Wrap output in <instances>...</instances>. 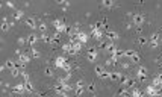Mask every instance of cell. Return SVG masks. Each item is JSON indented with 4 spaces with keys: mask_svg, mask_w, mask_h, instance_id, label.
I'll list each match as a JSON object with an SVG mask.
<instances>
[{
    "mask_svg": "<svg viewBox=\"0 0 162 97\" xmlns=\"http://www.w3.org/2000/svg\"><path fill=\"white\" fill-rule=\"evenodd\" d=\"M53 64H55V67L56 68H59V70H65L67 73L70 71V64H68V61H67V58L65 56H56L55 58V61H53Z\"/></svg>",
    "mask_w": 162,
    "mask_h": 97,
    "instance_id": "1",
    "label": "cell"
},
{
    "mask_svg": "<svg viewBox=\"0 0 162 97\" xmlns=\"http://www.w3.org/2000/svg\"><path fill=\"white\" fill-rule=\"evenodd\" d=\"M53 27H55V31L56 32H59V34H67L68 32V27H67V24L64 23V20H61V18H56V20H53Z\"/></svg>",
    "mask_w": 162,
    "mask_h": 97,
    "instance_id": "2",
    "label": "cell"
},
{
    "mask_svg": "<svg viewBox=\"0 0 162 97\" xmlns=\"http://www.w3.org/2000/svg\"><path fill=\"white\" fill-rule=\"evenodd\" d=\"M144 23H146V14H142V12H135V14L132 15V24H133V26L141 27Z\"/></svg>",
    "mask_w": 162,
    "mask_h": 97,
    "instance_id": "3",
    "label": "cell"
},
{
    "mask_svg": "<svg viewBox=\"0 0 162 97\" xmlns=\"http://www.w3.org/2000/svg\"><path fill=\"white\" fill-rule=\"evenodd\" d=\"M103 35H105V34H103L102 29H99V27H95V26L91 27V37H92L95 41H100V40L103 38Z\"/></svg>",
    "mask_w": 162,
    "mask_h": 97,
    "instance_id": "4",
    "label": "cell"
},
{
    "mask_svg": "<svg viewBox=\"0 0 162 97\" xmlns=\"http://www.w3.org/2000/svg\"><path fill=\"white\" fill-rule=\"evenodd\" d=\"M17 62H18L20 65H26V64H29V62H31V55L26 53V52H21V53L18 55Z\"/></svg>",
    "mask_w": 162,
    "mask_h": 97,
    "instance_id": "5",
    "label": "cell"
},
{
    "mask_svg": "<svg viewBox=\"0 0 162 97\" xmlns=\"http://www.w3.org/2000/svg\"><path fill=\"white\" fill-rule=\"evenodd\" d=\"M73 87H74V88H73V93H74L76 96H81L82 93L85 91V84H83V81H77Z\"/></svg>",
    "mask_w": 162,
    "mask_h": 97,
    "instance_id": "6",
    "label": "cell"
},
{
    "mask_svg": "<svg viewBox=\"0 0 162 97\" xmlns=\"http://www.w3.org/2000/svg\"><path fill=\"white\" fill-rule=\"evenodd\" d=\"M147 76H149L147 67H138V70H136V77H138L139 81H146Z\"/></svg>",
    "mask_w": 162,
    "mask_h": 97,
    "instance_id": "7",
    "label": "cell"
},
{
    "mask_svg": "<svg viewBox=\"0 0 162 97\" xmlns=\"http://www.w3.org/2000/svg\"><path fill=\"white\" fill-rule=\"evenodd\" d=\"M11 93H14V94H24V93H26L24 82H23V84H17V85L11 87Z\"/></svg>",
    "mask_w": 162,
    "mask_h": 97,
    "instance_id": "8",
    "label": "cell"
},
{
    "mask_svg": "<svg viewBox=\"0 0 162 97\" xmlns=\"http://www.w3.org/2000/svg\"><path fill=\"white\" fill-rule=\"evenodd\" d=\"M40 40H41L40 35H38L37 32H32V34H31V35L27 37V44H29L31 47H34V46H35V44H37V43H38Z\"/></svg>",
    "mask_w": 162,
    "mask_h": 97,
    "instance_id": "9",
    "label": "cell"
},
{
    "mask_svg": "<svg viewBox=\"0 0 162 97\" xmlns=\"http://www.w3.org/2000/svg\"><path fill=\"white\" fill-rule=\"evenodd\" d=\"M86 56H88V61L94 62V61L97 59V56H99V52H97V48H95V47L88 48V50H86Z\"/></svg>",
    "mask_w": 162,
    "mask_h": 97,
    "instance_id": "10",
    "label": "cell"
},
{
    "mask_svg": "<svg viewBox=\"0 0 162 97\" xmlns=\"http://www.w3.org/2000/svg\"><path fill=\"white\" fill-rule=\"evenodd\" d=\"M159 37H161L159 34H152V35L149 37V44H150L152 47H158V44H159V41H161Z\"/></svg>",
    "mask_w": 162,
    "mask_h": 97,
    "instance_id": "11",
    "label": "cell"
},
{
    "mask_svg": "<svg viewBox=\"0 0 162 97\" xmlns=\"http://www.w3.org/2000/svg\"><path fill=\"white\" fill-rule=\"evenodd\" d=\"M76 40H77V41H81L82 44H86V43H88V40H89V35H88V34H85V32H77Z\"/></svg>",
    "mask_w": 162,
    "mask_h": 97,
    "instance_id": "12",
    "label": "cell"
},
{
    "mask_svg": "<svg viewBox=\"0 0 162 97\" xmlns=\"http://www.w3.org/2000/svg\"><path fill=\"white\" fill-rule=\"evenodd\" d=\"M24 17V11L23 9H15L14 12H12V18H14V21H18V20H21Z\"/></svg>",
    "mask_w": 162,
    "mask_h": 97,
    "instance_id": "13",
    "label": "cell"
},
{
    "mask_svg": "<svg viewBox=\"0 0 162 97\" xmlns=\"http://www.w3.org/2000/svg\"><path fill=\"white\" fill-rule=\"evenodd\" d=\"M24 24H26L27 27H31V29H35V31H37V26H38L34 17H29V18H26V20H24Z\"/></svg>",
    "mask_w": 162,
    "mask_h": 97,
    "instance_id": "14",
    "label": "cell"
},
{
    "mask_svg": "<svg viewBox=\"0 0 162 97\" xmlns=\"http://www.w3.org/2000/svg\"><path fill=\"white\" fill-rule=\"evenodd\" d=\"M106 38L109 40V41H115L117 38H118V34L117 32H114V31H106Z\"/></svg>",
    "mask_w": 162,
    "mask_h": 97,
    "instance_id": "15",
    "label": "cell"
},
{
    "mask_svg": "<svg viewBox=\"0 0 162 97\" xmlns=\"http://www.w3.org/2000/svg\"><path fill=\"white\" fill-rule=\"evenodd\" d=\"M5 65H6V68H8V70L11 71L12 68H15V67H17V62H15V61H14L12 58H9V59H6V62H5Z\"/></svg>",
    "mask_w": 162,
    "mask_h": 97,
    "instance_id": "16",
    "label": "cell"
},
{
    "mask_svg": "<svg viewBox=\"0 0 162 97\" xmlns=\"http://www.w3.org/2000/svg\"><path fill=\"white\" fill-rule=\"evenodd\" d=\"M121 76L123 73H120V71H109V79L111 81H120Z\"/></svg>",
    "mask_w": 162,
    "mask_h": 97,
    "instance_id": "17",
    "label": "cell"
},
{
    "mask_svg": "<svg viewBox=\"0 0 162 97\" xmlns=\"http://www.w3.org/2000/svg\"><path fill=\"white\" fill-rule=\"evenodd\" d=\"M114 5H115V0H102V6L106 8V9L114 8Z\"/></svg>",
    "mask_w": 162,
    "mask_h": 97,
    "instance_id": "18",
    "label": "cell"
},
{
    "mask_svg": "<svg viewBox=\"0 0 162 97\" xmlns=\"http://www.w3.org/2000/svg\"><path fill=\"white\" fill-rule=\"evenodd\" d=\"M71 44H73V52H74V53H79V52L82 50V43L81 41L76 40V41H71Z\"/></svg>",
    "mask_w": 162,
    "mask_h": 97,
    "instance_id": "19",
    "label": "cell"
},
{
    "mask_svg": "<svg viewBox=\"0 0 162 97\" xmlns=\"http://www.w3.org/2000/svg\"><path fill=\"white\" fill-rule=\"evenodd\" d=\"M24 88H26V93H35V90H34V87H32L31 79H29V81H24Z\"/></svg>",
    "mask_w": 162,
    "mask_h": 97,
    "instance_id": "20",
    "label": "cell"
},
{
    "mask_svg": "<svg viewBox=\"0 0 162 97\" xmlns=\"http://www.w3.org/2000/svg\"><path fill=\"white\" fill-rule=\"evenodd\" d=\"M40 38H41V41H44V43H49V44H50V40H52V37H50V35H47L45 32H42V34H41Z\"/></svg>",
    "mask_w": 162,
    "mask_h": 97,
    "instance_id": "21",
    "label": "cell"
},
{
    "mask_svg": "<svg viewBox=\"0 0 162 97\" xmlns=\"http://www.w3.org/2000/svg\"><path fill=\"white\" fill-rule=\"evenodd\" d=\"M37 29H38L40 32H45V31H47V23L40 21V23H38V26H37Z\"/></svg>",
    "mask_w": 162,
    "mask_h": 97,
    "instance_id": "22",
    "label": "cell"
},
{
    "mask_svg": "<svg viewBox=\"0 0 162 97\" xmlns=\"http://www.w3.org/2000/svg\"><path fill=\"white\" fill-rule=\"evenodd\" d=\"M138 43H139V46H146V44H149V38L139 37V38H138Z\"/></svg>",
    "mask_w": 162,
    "mask_h": 97,
    "instance_id": "23",
    "label": "cell"
},
{
    "mask_svg": "<svg viewBox=\"0 0 162 97\" xmlns=\"http://www.w3.org/2000/svg\"><path fill=\"white\" fill-rule=\"evenodd\" d=\"M31 55H32V56H34V58H40V52H38V50H37V48H31Z\"/></svg>",
    "mask_w": 162,
    "mask_h": 97,
    "instance_id": "24",
    "label": "cell"
},
{
    "mask_svg": "<svg viewBox=\"0 0 162 97\" xmlns=\"http://www.w3.org/2000/svg\"><path fill=\"white\" fill-rule=\"evenodd\" d=\"M17 43H18L20 46H24V44H27V38H18Z\"/></svg>",
    "mask_w": 162,
    "mask_h": 97,
    "instance_id": "25",
    "label": "cell"
},
{
    "mask_svg": "<svg viewBox=\"0 0 162 97\" xmlns=\"http://www.w3.org/2000/svg\"><path fill=\"white\" fill-rule=\"evenodd\" d=\"M6 6H8V8H11L12 11H15V5H14V2H11V0H8V2H6Z\"/></svg>",
    "mask_w": 162,
    "mask_h": 97,
    "instance_id": "26",
    "label": "cell"
},
{
    "mask_svg": "<svg viewBox=\"0 0 162 97\" xmlns=\"http://www.w3.org/2000/svg\"><path fill=\"white\" fill-rule=\"evenodd\" d=\"M44 74H45V76H49V77H50V76H53V73H52V70H50L49 67H47V68H44Z\"/></svg>",
    "mask_w": 162,
    "mask_h": 97,
    "instance_id": "27",
    "label": "cell"
},
{
    "mask_svg": "<svg viewBox=\"0 0 162 97\" xmlns=\"http://www.w3.org/2000/svg\"><path fill=\"white\" fill-rule=\"evenodd\" d=\"M141 94H142V93H141V91H138V90H135V88L130 91V96H141Z\"/></svg>",
    "mask_w": 162,
    "mask_h": 97,
    "instance_id": "28",
    "label": "cell"
},
{
    "mask_svg": "<svg viewBox=\"0 0 162 97\" xmlns=\"http://www.w3.org/2000/svg\"><path fill=\"white\" fill-rule=\"evenodd\" d=\"M21 77H23V81H29V74L26 71H21Z\"/></svg>",
    "mask_w": 162,
    "mask_h": 97,
    "instance_id": "29",
    "label": "cell"
},
{
    "mask_svg": "<svg viewBox=\"0 0 162 97\" xmlns=\"http://www.w3.org/2000/svg\"><path fill=\"white\" fill-rule=\"evenodd\" d=\"M94 90H95V87H94V84H88V91H91V93H94Z\"/></svg>",
    "mask_w": 162,
    "mask_h": 97,
    "instance_id": "30",
    "label": "cell"
}]
</instances>
